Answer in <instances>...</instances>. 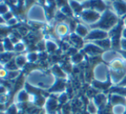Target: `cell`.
I'll use <instances>...</instances> for the list:
<instances>
[{
  "instance_id": "6da1fadb",
  "label": "cell",
  "mask_w": 126,
  "mask_h": 114,
  "mask_svg": "<svg viewBox=\"0 0 126 114\" xmlns=\"http://www.w3.org/2000/svg\"><path fill=\"white\" fill-rule=\"evenodd\" d=\"M117 23H118V19L116 13L112 10L107 9L105 12L102 13L99 20L95 24H93V27L103 30H111Z\"/></svg>"
},
{
  "instance_id": "7a4b0ae2",
  "label": "cell",
  "mask_w": 126,
  "mask_h": 114,
  "mask_svg": "<svg viewBox=\"0 0 126 114\" xmlns=\"http://www.w3.org/2000/svg\"><path fill=\"white\" fill-rule=\"evenodd\" d=\"M84 9H90L95 11L97 12L104 13L107 10L108 4L104 1V0H87L82 3Z\"/></svg>"
},
{
  "instance_id": "3957f363",
  "label": "cell",
  "mask_w": 126,
  "mask_h": 114,
  "mask_svg": "<svg viewBox=\"0 0 126 114\" xmlns=\"http://www.w3.org/2000/svg\"><path fill=\"white\" fill-rule=\"evenodd\" d=\"M80 19L84 21L85 23H90V24H95L99 20L101 14L95 11L90 9H84L80 13Z\"/></svg>"
},
{
  "instance_id": "277c9868",
  "label": "cell",
  "mask_w": 126,
  "mask_h": 114,
  "mask_svg": "<svg viewBox=\"0 0 126 114\" xmlns=\"http://www.w3.org/2000/svg\"><path fill=\"white\" fill-rule=\"evenodd\" d=\"M28 16L33 21H43L46 18L45 11L41 4H35L29 10Z\"/></svg>"
},
{
  "instance_id": "5b68a950",
  "label": "cell",
  "mask_w": 126,
  "mask_h": 114,
  "mask_svg": "<svg viewBox=\"0 0 126 114\" xmlns=\"http://www.w3.org/2000/svg\"><path fill=\"white\" fill-rule=\"evenodd\" d=\"M110 5L112 11L117 16H122L126 14V0H113Z\"/></svg>"
},
{
  "instance_id": "8992f818",
  "label": "cell",
  "mask_w": 126,
  "mask_h": 114,
  "mask_svg": "<svg viewBox=\"0 0 126 114\" xmlns=\"http://www.w3.org/2000/svg\"><path fill=\"white\" fill-rule=\"evenodd\" d=\"M108 36V34L103 30L100 29H94L92 31L89 32V34L87 35V36L86 37V40H103V39H106V37Z\"/></svg>"
},
{
  "instance_id": "52a82bcc",
  "label": "cell",
  "mask_w": 126,
  "mask_h": 114,
  "mask_svg": "<svg viewBox=\"0 0 126 114\" xmlns=\"http://www.w3.org/2000/svg\"><path fill=\"white\" fill-rule=\"evenodd\" d=\"M68 4L74 14L80 15V13L84 10L82 3L79 2L77 0H68Z\"/></svg>"
},
{
  "instance_id": "ba28073f",
  "label": "cell",
  "mask_w": 126,
  "mask_h": 114,
  "mask_svg": "<svg viewBox=\"0 0 126 114\" xmlns=\"http://www.w3.org/2000/svg\"><path fill=\"white\" fill-rule=\"evenodd\" d=\"M85 50L87 54H91V55H96L97 54L102 52V49L98 47V45H94V44H87L85 47Z\"/></svg>"
},
{
  "instance_id": "9c48e42d",
  "label": "cell",
  "mask_w": 126,
  "mask_h": 114,
  "mask_svg": "<svg viewBox=\"0 0 126 114\" xmlns=\"http://www.w3.org/2000/svg\"><path fill=\"white\" fill-rule=\"evenodd\" d=\"M75 32L79 36H82V37H86L88 34H89L87 28H86L85 25L81 24V23H79V24L76 26Z\"/></svg>"
},
{
  "instance_id": "30bf717a",
  "label": "cell",
  "mask_w": 126,
  "mask_h": 114,
  "mask_svg": "<svg viewBox=\"0 0 126 114\" xmlns=\"http://www.w3.org/2000/svg\"><path fill=\"white\" fill-rule=\"evenodd\" d=\"M67 31H68V27L65 23H60L56 28V32L59 35H67Z\"/></svg>"
},
{
  "instance_id": "8fae6325",
  "label": "cell",
  "mask_w": 126,
  "mask_h": 114,
  "mask_svg": "<svg viewBox=\"0 0 126 114\" xmlns=\"http://www.w3.org/2000/svg\"><path fill=\"white\" fill-rule=\"evenodd\" d=\"M96 45H98L100 49H109L110 47V42L107 39H103V40L94 41Z\"/></svg>"
},
{
  "instance_id": "7c38bea8",
  "label": "cell",
  "mask_w": 126,
  "mask_h": 114,
  "mask_svg": "<svg viewBox=\"0 0 126 114\" xmlns=\"http://www.w3.org/2000/svg\"><path fill=\"white\" fill-rule=\"evenodd\" d=\"M25 62H26L25 58L23 57V56H21V55L16 57V66H18V67H23V66L25 64Z\"/></svg>"
},
{
  "instance_id": "4fadbf2b",
  "label": "cell",
  "mask_w": 126,
  "mask_h": 114,
  "mask_svg": "<svg viewBox=\"0 0 126 114\" xmlns=\"http://www.w3.org/2000/svg\"><path fill=\"white\" fill-rule=\"evenodd\" d=\"M68 4V0H55V4L57 7H59L61 9V7H63L64 5Z\"/></svg>"
},
{
  "instance_id": "5bb4252c",
  "label": "cell",
  "mask_w": 126,
  "mask_h": 114,
  "mask_svg": "<svg viewBox=\"0 0 126 114\" xmlns=\"http://www.w3.org/2000/svg\"><path fill=\"white\" fill-rule=\"evenodd\" d=\"M9 6H8L7 4H5V3H2L1 4V14L4 15L5 14V13L9 12Z\"/></svg>"
},
{
  "instance_id": "9a60e30c",
  "label": "cell",
  "mask_w": 126,
  "mask_h": 114,
  "mask_svg": "<svg viewBox=\"0 0 126 114\" xmlns=\"http://www.w3.org/2000/svg\"><path fill=\"white\" fill-rule=\"evenodd\" d=\"M2 16H3V17H4V19L6 20V22L10 21V20L13 18V14H12V12H11V11H9V12H7V13H5V14L2 15Z\"/></svg>"
},
{
  "instance_id": "2e32d148",
  "label": "cell",
  "mask_w": 126,
  "mask_h": 114,
  "mask_svg": "<svg viewBox=\"0 0 126 114\" xmlns=\"http://www.w3.org/2000/svg\"><path fill=\"white\" fill-rule=\"evenodd\" d=\"M47 49L49 51H53L56 49V45L54 43V42H48L47 44Z\"/></svg>"
},
{
  "instance_id": "e0dca14e",
  "label": "cell",
  "mask_w": 126,
  "mask_h": 114,
  "mask_svg": "<svg viewBox=\"0 0 126 114\" xmlns=\"http://www.w3.org/2000/svg\"><path fill=\"white\" fill-rule=\"evenodd\" d=\"M14 49L16 51H23V49H24V45L22 44V43H17L14 47Z\"/></svg>"
},
{
  "instance_id": "ac0fdd59",
  "label": "cell",
  "mask_w": 126,
  "mask_h": 114,
  "mask_svg": "<svg viewBox=\"0 0 126 114\" xmlns=\"http://www.w3.org/2000/svg\"><path fill=\"white\" fill-rule=\"evenodd\" d=\"M120 46L123 49H124V50L126 51V39H123V40L121 41Z\"/></svg>"
},
{
  "instance_id": "d6986e66",
  "label": "cell",
  "mask_w": 126,
  "mask_h": 114,
  "mask_svg": "<svg viewBox=\"0 0 126 114\" xmlns=\"http://www.w3.org/2000/svg\"><path fill=\"white\" fill-rule=\"evenodd\" d=\"M10 2L11 3V4H13V5H17L18 4V2H19V0H9Z\"/></svg>"
},
{
  "instance_id": "ffe728a7",
  "label": "cell",
  "mask_w": 126,
  "mask_h": 114,
  "mask_svg": "<svg viewBox=\"0 0 126 114\" xmlns=\"http://www.w3.org/2000/svg\"><path fill=\"white\" fill-rule=\"evenodd\" d=\"M122 32H123V37H124V39H126V28H124Z\"/></svg>"
},
{
  "instance_id": "44dd1931",
  "label": "cell",
  "mask_w": 126,
  "mask_h": 114,
  "mask_svg": "<svg viewBox=\"0 0 126 114\" xmlns=\"http://www.w3.org/2000/svg\"><path fill=\"white\" fill-rule=\"evenodd\" d=\"M36 1L41 4H45V2H46V0H36Z\"/></svg>"
},
{
  "instance_id": "7402d4cb",
  "label": "cell",
  "mask_w": 126,
  "mask_h": 114,
  "mask_svg": "<svg viewBox=\"0 0 126 114\" xmlns=\"http://www.w3.org/2000/svg\"><path fill=\"white\" fill-rule=\"evenodd\" d=\"M104 1H105L107 4H111V2H112V0H104Z\"/></svg>"
},
{
  "instance_id": "603a6c76",
  "label": "cell",
  "mask_w": 126,
  "mask_h": 114,
  "mask_svg": "<svg viewBox=\"0 0 126 114\" xmlns=\"http://www.w3.org/2000/svg\"><path fill=\"white\" fill-rule=\"evenodd\" d=\"M77 1H79V2H80V3H83V2H85V1H87V0H77Z\"/></svg>"
},
{
  "instance_id": "cb8c5ba5",
  "label": "cell",
  "mask_w": 126,
  "mask_h": 114,
  "mask_svg": "<svg viewBox=\"0 0 126 114\" xmlns=\"http://www.w3.org/2000/svg\"><path fill=\"white\" fill-rule=\"evenodd\" d=\"M124 25H125V26H126V17H125V18H124Z\"/></svg>"
},
{
  "instance_id": "d4e9b609",
  "label": "cell",
  "mask_w": 126,
  "mask_h": 114,
  "mask_svg": "<svg viewBox=\"0 0 126 114\" xmlns=\"http://www.w3.org/2000/svg\"><path fill=\"white\" fill-rule=\"evenodd\" d=\"M112 1H113V0H112Z\"/></svg>"
}]
</instances>
